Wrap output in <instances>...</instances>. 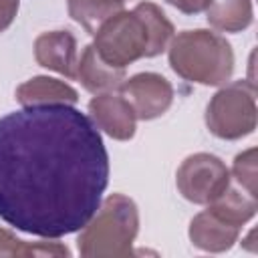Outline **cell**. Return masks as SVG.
<instances>
[{
	"instance_id": "cell-4",
	"label": "cell",
	"mask_w": 258,
	"mask_h": 258,
	"mask_svg": "<svg viewBox=\"0 0 258 258\" xmlns=\"http://www.w3.org/2000/svg\"><path fill=\"white\" fill-rule=\"evenodd\" d=\"M77 248L85 258H123L133 254L139 212L131 198L111 194L101 200L93 218L79 230Z\"/></svg>"
},
{
	"instance_id": "cell-18",
	"label": "cell",
	"mask_w": 258,
	"mask_h": 258,
	"mask_svg": "<svg viewBox=\"0 0 258 258\" xmlns=\"http://www.w3.org/2000/svg\"><path fill=\"white\" fill-rule=\"evenodd\" d=\"M18 0H0V32H4L16 18Z\"/></svg>"
},
{
	"instance_id": "cell-3",
	"label": "cell",
	"mask_w": 258,
	"mask_h": 258,
	"mask_svg": "<svg viewBox=\"0 0 258 258\" xmlns=\"http://www.w3.org/2000/svg\"><path fill=\"white\" fill-rule=\"evenodd\" d=\"M169 64L175 75L189 83L220 87L234 73V50L230 42L212 30H183L169 42Z\"/></svg>"
},
{
	"instance_id": "cell-17",
	"label": "cell",
	"mask_w": 258,
	"mask_h": 258,
	"mask_svg": "<svg viewBox=\"0 0 258 258\" xmlns=\"http://www.w3.org/2000/svg\"><path fill=\"white\" fill-rule=\"evenodd\" d=\"M232 175L236 177L238 185L256 198V147H250L236 155Z\"/></svg>"
},
{
	"instance_id": "cell-15",
	"label": "cell",
	"mask_w": 258,
	"mask_h": 258,
	"mask_svg": "<svg viewBox=\"0 0 258 258\" xmlns=\"http://www.w3.org/2000/svg\"><path fill=\"white\" fill-rule=\"evenodd\" d=\"M208 208L214 210L224 220L242 228L248 220L254 218L258 204H256L254 196H250L248 191H240L238 187H232V183H230V187L220 198H216L212 204H208Z\"/></svg>"
},
{
	"instance_id": "cell-14",
	"label": "cell",
	"mask_w": 258,
	"mask_h": 258,
	"mask_svg": "<svg viewBox=\"0 0 258 258\" xmlns=\"http://www.w3.org/2000/svg\"><path fill=\"white\" fill-rule=\"evenodd\" d=\"M127 0H67L69 16L79 22L89 34H95L97 28L113 14L123 10Z\"/></svg>"
},
{
	"instance_id": "cell-7",
	"label": "cell",
	"mask_w": 258,
	"mask_h": 258,
	"mask_svg": "<svg viewBox=\"0 0 258 258\" xmlns=\"http://www.w3.org/2000/svg\"><path fill=\"white\" fill-rule=\"evenodd\" d=\"M119 91L131 103L137 119L141 121L161 117L173 103L171 83L157 73H137L125 79Z\"/></svg>"
},
{
	"instance_id": "cell-12",
	"label": "cell",
	"mask_w": 258,
	"mask_h": 258,
	"mask_svg": "<svg viewBox=\"0 0 258 258\" xmlns=\"http://www.w3.org/2000/svg\"><path fill=\"white\" fill-rule=\"evenodd\" d=\"M16 101L22 107L75 105L79 101V93L64 81L50 77H32L16 87Z\"/></svg>"
},
{
	"instance_id": "cell-16",
	"label": "cell",
	"mask_w": 258,
	"mask_h": 258,
	"mask_svg": "<svg viewBox=\"0 0 258 258\" xmlns=\"http://www.w3.org/2000/svg\"><path fill=\"white\" fill-rule=\"evenodd\" d=\"M69 248L58 242H24L12 232L0 228V258H20V256H69Z\"/></svg>"
},
{
	"instance_id": "cell-1",
	"label": "cell",
	"mask_w": 258,
	"mask_h": 258,
	"mask_svg": "<svg viewBox=\"0 0 258 258\" xmlns=\"http://www.w3.org/2000/svg\"><path fill=\"white\" fill-rule=\"evenodd\" d=\"M109 153L73 105L22 107L0 117V218L20 232L60 238L101 206Z\"/></svg>"
},
{
	"instance_id": "cell-6",
	"label": "cell",
	"mask_w": 258,
	"mask_h": 258,
	"mask_svg": "<svg viewBox=\"0 0 258 258\" xmlns=\"http://www.w3.org/2000/svg\"><path fill=\"white\" fill-rule=\"evenodd\" d=\"M175 183L187 202L208 206L230 187L232 173L220 157L212 153H194L177 167Z\"/></svg>"
},
{
	"instance_id": "cell-8",
	"label": "cell",
	"mask_w": 258,
	"mask_h": 258,
	"mask_svg": "<svg viewBox=\"0 0 258 258\" xmlns=\"http://www.w3.org/2000/svg\"><path fill=\"white\" fill-rule=\"evenodd\" d=\"M89 117L97 129L117 141H129L137 129V115L131 103L115 91L95 95L89 101Z\"/></svg>"
},
{
	"instance_id": "cell-19",
	"label": "cell",
	"mask_w": 258,
	"mask_h": 258,
	"mask_svg": "<svg viewBox=\"0 0 258 258\" xmlns=\"http://www.w3.org/2000/svg\"><path fill=\"white\" fill-rule=\"evenodd\" d=\"M167 2L183 14H200L210 6L212 0H167Z\"/></svg>"
},
{
	"instance_id": "cell-2",
	"label": "cell",
	"mask_w": 258,
	"mask_h": 258,
	"mask_svg": "<svg viewBox=\"0 0 258 258\" xmlns=\"http://www.w3.org/2000/svg\"><path fill=\"white\" fill-rule=\"evenodd\" d=\"M173 32V24L157 4L139 2L133 10H119L109 16L93 34V46L105 62L125 69L143 56L161 54Z\"/></svg>"
},
{
	"instance_id": "cell-11",
	"label": "cell",
	"mask_w": 258,
	"mask_h": 258,
	"mask_svg": "<svg viewBox=\"0 0 258 258\" xmlns=\"http://www.w3.org/2000/svg\"><path fill=\"white\" fill-rule=\"evenodd\" d=\"M75 79L93 95L111 93V91L121 89V85L125 81V69L111 67L97 54L95 46L89 44V46H85V50L79 56Z\"/></svg>"
},
{
	"instance_id": "cell-9",
	"label": "cell",
	"mask_w": 258,
	"mask_h": 258,
	"mask_svg": "<svg viewBox=\"0 0 258 258\" xmlns=\"http://www.w3.org/2000/svg\"><path fill=\"white\" fill-rule=\"evenodd\" d=\"M34 58L40 67L54 71L67 79H75L79 50L71 30H48L34 40Z\"/></svg>"
},
{
	"instance_id": "cell-5",
	"label": "cell",
	"mask_w": 258,
	"mask_h": 258,
	"mask_svg": "<svg viewBox=\"0 0 258 258\" xmlns=\"http://www.w3.org/2000/svg\"><path fill=\"white\" fill-rule=\"evenodd\" d=\"M256 89L248 81L222 87L206 107V125L220 139H242L256 129Z\"/></svg>"
},
{
	"instance_id": "cell-10",
	"label": "cell",
	"mask_w": 258,
	"mask_h": 258,
	"mask_svg": "<svg viewBox=\"0 0 258 258\" xmlns=\"http://www.w3.org/2000/svg\"><path fill=\"white\" fill-rule=\"evenodd\" d=\"M240 226L224 220L214 210H204L189 222V240L196 248L206 252H224L234 246L240 236Z\"/></svg>"
},
{
	"instance_id": "cell-13",
	"label": "cell",
	"mask_w": 258,
	"mask_h": 258,
	"mask_svg": "<svg viewBox=\"0 0 258 258\" xmlns=\"http://www.w3.org/2000/svg\"><path fill=\"white\" fill-rule=\"evenodd\" d=\"M206 18L220 32H240L252 24V0H212Z\"/></svg>"
}]
</instances>
